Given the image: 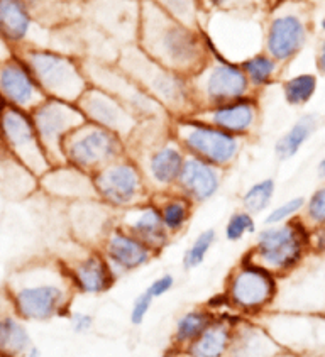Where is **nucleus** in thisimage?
<instances>
[{"label": "nucleus", "instance_id": "obj_34", "mask_svg": "<svg viewBox=\"0 0 325 357\" xmlns=\"http://www.w3.org/2000/svg\"><path fill=\"white\" fill-rule=\"evenodd\" d=\"M317 127V116L314 114H307L302 116L298 121L293 124L287 132L281 136L275 144V154L280 161L292 160L295 154H298V151L302 149V146L308 141V137L314 134Z\"/></svg>", "mask_w": 325, "mask_h": 357}, {"label": "nucleus", "instance_id": "obj_54", "mask_svg": "<svg viewBox=\"0 0 325 357\" xmlns=\"http://www.w3.org/2000/svg\"><path fill=\"white\" fill-rule=\"evenodd\" d=\"M2 105H3V104H2V100H0V109H2Z\"/></svg>", "mask_w": 325, "mask_h": 357}, {"label": "nucleus", "instance_id": "obj_7", "mask_svg": "<svg viewBox=\"0 0 325 357\" xmlns=\"http://www.w3.org/2000/svg\"><path fill=\"white\" fill-rule=\"evenodd\" d=\"M278 278L244 254L225 280L222 298L236 315L259 319L278 296Z\"/></svg>", "mask_w": 325, "mask_h": 357}, {"label": "nucleus", "instance_id": "obj_5", "mask_svg": "<svg viewBox=\"0 0 325 357\" xmlns=\"http://www.w3.org/2000/svg\"><path fill=\"white\" fill-rule=\"evenodd\" d=\"M29 66L47 98L77 104L90 86L82 58L47 46H27L14 51Z\"/></svg>", "mask_w": 325, "mask_h": 357}, {"label": "nucleus", "instance_id": "obj_43", "mask_svg": "<svg viewBox=\"0 0 325 357\" xmlns=\"http://www.w3.org/2000/svg\"><path fill=\"white\" fill-rule=\"evenodd\" d=\"M153 301L154 300L146 291H142L141 295H137L136 298H134L129 313V320L134 327H139V325L144 324L146 317H148V313L151 312L153 308Z\"/></svg>", "mask_w": 325, "mask_h": 357}, {"label": "nucleus", "instance_id": "obj_40", "mask_svg": "<svg viewBox=\"0 0 325 357\" xmlns=\"http://www.w3.org/2000/svg\"><path fill=\"white\" fill-rule=\"evenodd\" d=\"M305 202L307 200H305L303 197H295V198H290V200H287L285 204L278 205V207L271 208L263 220L264 227H266V225H280L288 220L296 219V217L303 212Z\"/></svg>", "mask_w": 325, "mask_h": 357}, {"label": "nucleus", "instance_id": "obj_20", "mask_svg": "<svg viewBox=\"0 0 325 357\" xmlns=\"http://www.w3.org/2000/svg\"><path fill=\"white\" fill-rule=\"evenodd\" d=\"M98 251L105 257L117 280L151 264L160 256L149 245L134 237L133 234L122 231L117 225H114L112 231L107 234Z\"/></svg>", "mask_w": 325, "mask_h": 357}, {"label": "nucleus", "instance_id": "obj_10", "mask_svg": "<svg viewBox=\"0 0 325 357\" xmlns=\"http://www.w3.org/2000/svg\"><path fill=\"white\" fill-rule=\"evenodd\" d=\"M65 165L83 173L95 174L110 162L128 156V146L121 136L104 127L83 122L63 142Z\"/></svg>", "mask_w": 325, "mask_h": 357}, {"label": "nucleus", "instance_id": "obj_25", "mask_svg": "<svg viewBox=\"0 0 325 357\" xmlns=\"http://www.w3.org/2000/svg\"><path fill=\"white\" fill-rule=\"evenodd\" d=\"M39 192L46 193L51 198H56V200L68 202V204L97 198L92 174L83 173L70 165L53 166L51 169H47L39 178Z\"/></svg>", "mask_w": 325, "mask_h": 357}, {"label": "nucleus", "instance_id": "obj_21", "mask_svg": "<svg viewBox=\"0 0 325 357\" xmlns=\"http://www.w3.org/2000/svg\"><path fill=\"white\" fill-rule=\"evenodd\" d=\"M70 229L82 248L98 249L105 236L116 225V212L102 202L83 200L70 204Z\"/></svg>", "mask_w": 325, "mask_h": 357}, {"label": "nucleus", "instance_id": "obj_18", "mask_svg": "<svg viewBox=\"0 0 325 357\" xmlns=\"http://www.w3.org/2000/svg\"><path fill=\"white\" fill-rule=\"evenodd\" d=\"M192 117L202 122L219 127L232 136L252 139L259 130L261 124V105L259 95L239 98V100L229 102L210 109H198L190 114Z\"/></svg>", "mask_w": 325, "mask_h": 357}, {"label": "nucleus", "instance_id": "obj_27", "mask_svg": "<svg viewBox=\"0 0 325 357\" xmlns=\"http://www.w3.org/2000/svg\"><path fill=\"white\" fill-rule=\"evenodd\" d=\"M34 22V15L22 0H0V39L10 51L33 46L31 34Z\"/></svg>", "mask_w": 325, "mask_h": 357}, {"label": "nucleus", "instance_id": "obj_32", "mask_svg": "<svg viewBox=\"0 0 325 357\" xmlns=\"http://www.w3.org/2000/svg\"><path fill=\"white\" fill-rule=\"evenodd\" d=\"M216 313L209 307L192 308V310L181 313L174 324L172 346L169 347L183 354L185 349L207 331V327L216 320Z\"/></svg>", "mask_w": 325, "mask_h": 357}, {"label": "nucleus", "instance_id": "obj_16", "mask_svg": "<svg viewBox=\"0 0 325 357\" xmlns=\"http://www.w3.org/2000/svg\"><path fill=\"white\" fill-rule=\"evenodd\" d=\"M77 105L80 107L86 122L112 130L126 142L141 122L121 100L95 85H90L85 90Z\"/></svg>", "mask_w": 325, "mask_h": 357}, {"label": "nucleus", "instance_id": "obj_9", "mask_svg": "<svg viewBox=\"0 0 325 357\" xmlns=\"http://www.w3.org/2000/svg\"><path fill=\"white\" fill-rule=\"evenodd\" d=\"M205 43H207L210 54L209 61L188 78L195 110L210 109V107L229 104V102L255 95L239 63L222 56L219 51L210 45L207 38H205Z\"/></svg>", "mask_w": 325, "mask_h": 357}, {"label": "nucleus", "instance_id": "obj_30", "mask_svg": "<svg viewBox=\"0 0 325 357\" xmlns=\"http://www.w3.org/2000/svg\"><path fill=\"white\" fill-rule=\"evenodd\" d=\"M151 202L156 205L162 225L172 237L180 236L181 232L186 231V227L192 222L193 210L197 207L192 200H188L176 190L154 193L151 195Z\"/></svg>", "mask_w": 325, "mask_h": 357}, {"label": "nucleus", "instance_id": "obj_36", "mask_svg": "<svg viewBox=\"0 0 325 357\" xmlns=\"http://www.w3.org/2000/svg\"><path fill=\"white\" fill-rule=\"evenodd\" d=\"M276 193V181L275 178H264V180L256 181L249 186L248 190L241 195V205L245 212L257 215L264 212L271 205L273 197Z\"/></svg>", "mask_w": 325, "mask_h": 357}, {"label": "nucleus", "instance_id": "obj_3", "mask_svg": "<svg viewBox=\"0 0 325 357\" xmlns=\"http://www.w3.org/2000/svg\"><path fill=\"white\" fill-rule=\"evenodd\" d=\"M169 124L172 117L141 121L126 142L128 156L141 168L153 195L176 188L186 160L185 151L172 136Z\"/></svg>", "mask_w": 325, "mask_h": 357}, {"label": "nucleus", "instance_id": "obj_41", "mask_svg": "<svg viewBox=\"0 0 325 357\" xmlns=\"http://www.w3.org/2000/svg\"><path fill=\"white\" fill-rule=\"evenodd\" d=\"M303 212V222L308 227H325V185L307 198Z\"/></svg>", "mask_w": 325, "mask_h": 357}, {"label": "nucleus", "instance_id": "obj_39", "mask_svg": "<svg viewBox=\"0 0 325 357\" xmlns=\"http://www.w3.org/2000/svg\"><path fill=\"white\" fill-rule=\"evenodd\" d=\"M252 234H256V219L252 213L243 208L236 210L225 222L224 236L229 242H239Z\"/></svg>", "mask_w": 325, "mask_h": 357}, {"label": "nucleus", "instance_id": "obj_47", "mask_svg": "<svg viewBox=\"0 0 325 357\" xmlns=\"http://www.w3.org/2000/svg\"><path fill=\"white\" fill-rule=\"evenodd\" d=\"M317 70L325 75V39L322 41V45H320L319 54H317Z\"/></svg>", "mask_w": 325, "mask_h": 357}, {"label": "nucleus", "instance_id": "obj_52", "mask_svg": "<svg viewBox=\"0 0 325 357\" xmlns=\"http://www.w3.org/2000/svg\"><path fill=\"white\" fill-rule=\"evenodd\" d=\"M322 29H324V31H325V17H324V19H322Z\"/></svg>", "mask_w": 325, "mask_h": 357}, {"label": "nucleus", "instance_id": "obj_45", "mask_svg": "<svg viewBox=\"0 0 325 357\" xmlns=\"http://www.w3.org/2000/svg\"><path fill=\"white\" fill-rule=\"evenodd\" d=\"M70 322H71V328H73L75 334H89L92 332L93 325H95V319L93 315L85 312H77L73 313L71 312L70 315Z\"/></svg>", "mask_w": 325, "mask_h": 357}, {"label": "nucleus", "instance_id": "obj_26", "mask_svg": "<svg viewBox=\"0 0 325 357\" xmlns=\"http://www.w3.org/2000/svg\"><path fill=\"white\" fill-rule=\"evenodd\" d=\"M283 351L259 320L237 317L227 357H273Z\"/></svg>", "mask_w": 325, "mask_h": 357}, {"label": "nucleus", "instance_id": "obj_38", "mask_svg": "<svg viewBox=\"0 0 325 357\" xmlns=\"http://www.w3.org/2000/svg\"><path fill=\"white\" fill-rule=\"evenodd\" d=\"M174 19L192 27H202L200 0H153Z\"/></svg>", "mask_w": 325, "mask_h": 357}, {"label": "nucleus", "instance_id": "obj_42", "mask_svg": "<svg viewBox=\"0 0 325 357\" xmlns=\"http://www.w3.org/2000/svg\"><path fill=\"white\" fill-rule=\"evenodd\" d=\"M204 2L220 12H251L259 6L261 0H200L202 6Z\"/></svg>", "mask_w": 325, "mask_h": 357}, {"label": "nucleus", "instance_id": "obj_1", "mask_svg": "<svg viewBox=\"0 0 325 357\" xmlns=\"http://www.w3.org/2000/svg\"><path fill=\"white\" fill-rule=\"evenodd\" d=\"M136 45L165 68L190 78L209 61L205 36L162 10L153 0L139 2Z\"/></svg>", "mask_w": 325, "mask_h": 357}, {"label": "nucleus", "instance_id": "obj_31", "mask_svg": "<svg viewBox=\"0 0 325 357\" xmlns=\"http://www.w3.org/2000/svg\"><path fill=\"white\" fill-rule=\"evenodd\" d=\"M39 190V178L0 146V192L10 198H26Z\"/></svg>", "mask_w": 325, "mask_h": 357}, {"label": "nucleus", "instance_id": "obj_19", "mask_svg": "<svg viewBox=\"0 0 325 357\" xmlns=\"http://www.w3.org/2000/svg\"><path fill=\"white\" fill-rule=\"evenodd\" d=\"M307 38V24L298 14L280 12L278 7H273L264 29V53L275 58L283 66L303 50Z\"/></svg>", "mask_w": 325, "mask_h": 357}, {"label": "nucleus", "instance_id": "obj_28", "mask_svg": "<svg viewBox=\"0 0 325 357\" xmlns=\"http://www.w3.org/2000/svg\"><path fill=\"white\" fill-rule=\"evenodd\" d=\"M237 317L239 315H217L216 320L207 327V331L198 337L195 342L190 344L183 354L186 357H227L232 342L234 322Z\"/></svg>", "mask_w": 325, "mask_h": 357}, {"label": "nucleus", "instance_id": "obj_6", "mask_svg": "<svg viewBox=\"0 0 325 357\" xmlns=\"http://www.w3.org/2000/svg\"><path fill=\"white\" fill-rule=\"evenodd\" d=\"M310 252V227L303 219L266 225L256 234L252 248L245 252L249 259L263 266L276 278L287 276L303 263Z\"/></svg>", "mask_w": 325, "mask_h": 357}, {"label": "nucleus", "instance_id": "obj_4", "mask_svg": "<svg viewBox=\"0 0 325 357\" xmlns=\"http://www.w3.org/2000/svg\"><path fill=\"white\" fill-rule=\"evenodd\" d=\"M116 65L128 73L154 102H158L172 119L195 112L188 78L161 66L142 53L136 43L119 50Z\"/></svg>", "mask_w": 325, "mask_h": 357}, {"label": "nucleus", "instance_id": "obj_17", "mask_svg": "<svg viewBox=\"0 0 325 357\" xmlns=\"http://www.w3.org/2000/svg\"><path fill=\"white\" fill-rule=\"evenodd\" d=\"M46 98L34 75L31 73L29 66L17 53L10 51L9 56L0 59V100L2 104L33 112Z\"/></svg>", "mask_w": 325, "mask_h": 357}, {"label": "nucleus", "instance_id": "obj_48", "mask_svg": "<svg viewBox=\"0 0 325 357\" xmlns=\"http://www.w3.org/2000/svg\"><path fill=\"white\" fill-rule=\"evenodd\" d=\"M26 357H41V349L36 346V344H33V347H31L29 351H27Z\"/></svg>", "mask_w": 325, "mask_h": 357}, {"label": "nucleus", "instance_id": "obj_29", "mask_svg": "<svg viewBox=\"0 0 325 357\" xmlns=\"http://www.w3.org/2000/svg\"><path fill=\"white\" fill-rule=\"evenodd\" d=\"M33 344L26 322L7 300L6 307L0 308V357H26Z\"/></svg>", "mask_w": 325, "mask_h": 357}, {"label": "nucleus", "instance_id": "obj_53", "mask_svg": "<svg viewBox=\"0 0 325 357\" xmlns=\"http://www.w3.org/2000/svg\"><path fill=\"white\" fill-rule=\"evenodd\" d=\"M310 357H325V356H310Z\"/></svg>", "mask_w": 325, "mask_h": 357}, {"label": "nucleus", "instance_id": "obj_35", "mask_svg": "<svg viewBox=\"0 0 325 357\" xmlns=\"http://www.w3.org/2000/svg\"><path fill=\"white\" fill-rule=\"evenodd\" d=\"M317 77L312 73H300L281 83L285 102L292 107L307 105L317 92Z\"/></svg>", "mask_w": 325, "mask_h": 357}, {"label": "nucleus", "instance_id": "obj_13", "mask_svg": "<svg viewBox=\"0 0 325 357\" xmlns=\"http://www.w3.org/2000/svg\"><path fill=\"white\" fill-rule=\"evenodd\" d=\"M0 146L22 162L31 173L41 178L47 169L53 168L47 160L41 141L31 117V112L2 105L0 109Z\"/></svg>", "mask_w": 325, "mask_h": 357}, {"label": "nucleus", "instance_id": "obj_11", "mask_svg": "<svg viewBox=\"0 0 325 357\" xmlns=\"http://www.w3.org/2000/svg\"><path fill=\"white\" fill-rule=\"evenodd\" d=\"M97 200L114 212H122L151 200L146 178L133 158L124 156L92 174Z\"/></svg>", "mask_w": 325, "mask_h": 357}, {"label": "nucleus", "instance_id": "obj_22", "mask_svg": "<svg viewBox=\"0 0 325 357\" xmlns=\"http://www.w3.org/2000/svg\"><path fill=\"white\" fill-rule=\"evenodd\" d=\"M75 291L83 295H102L114 288L117 278L98 249H86L75 259L65 263Z\"/></svg>", "mask_w": 325, "mask_h": 357}, {"label": "nucleus", "instance_id": "obj_46", "mask_svg": "<svg viewBox=\"0 0 325 357\" xmlns=\"http://www.w3.org/2000/svg\"><path fill=\"white\" fill-rule=\"evenodd\" d=\"M310 252H325V227L310 229Z\"/></svg>", "mask_w": 325, "mask_h": 357}, {"label": "nucleus", "instance_id": "obj_50", "mask_svg": "<svg viewBox=\"0 0 325 357\" xmlns=\"http://www.w3.org/2000/svg\"><path fill=\"white\" fill-rule=\"evenodd\" d=\"M317 174H319L320 178H325V156L320 160L319 166H317Z\"/></svg>", "mask_w": 325, "mask_h": 357}, {"label": "nucleus", "instance_id": "obj_12", "mask_svg": "<svg viewBox=\"0 0 325 357\" xmlns=\"http://www.w3.org/2000/svg\"><path fill=\"white\" fill-rule=\"evenodd\" d=\"M83 68L90 85L98 86L121 100L139 121L169 117L166 110L154 102L128 73H124L116 61H98L92 58H82Z\"/></svg>", "mask_w": 325, "mask_h": 357}, {"label": "nucleus", "instance_id": "obj_14", "mask_svg": "<svg viewBox=\"0 0 325 357\" xmlns=\"http://www.w3.org/2000/svg\"><path fill=\"white\" fill-rule=\"evenodd\" d=\"M259 322L268 328L285 351L302 357L325 356V317L281 313L259 317Z\"/></svg>", "mask_w": 325, "mask_h": 357}, {"label": "nucleus", "instance_id": "obj_24", "mask_svg": "<svg viewBox=\"0 0 325 357\" xmlns=\"http://www.w3.org/2000/svg\"><path fill=\"white\" fill-rule=\"evenodd\" d=\"M224 176V169L204 160H198V158L186 156L174 190L192 200L195 205L207 204L220 192Z\"/></svg>", "mask_w": 325, "mask_h": 357}, {"label": "nucleus", "instance_id": "obj_51", "mask_svg": "<svg viewBox=\"0 0 325 357\" xmlns=\"http://www.w3.org/2000/svg\"><path fill=\"white\" fill-rule=\"evenodd\" d=\"M273 357H302V356H298V354H295V352H290V351H281V352H278V354L276 356H273Z\"/></svg>", "mask_w": 325, "mask_h": 357}, {"label": "nucleus", "instance_id": "obj_2", "mask_svg": "<svg viewBox=\"0 0 325 357\" xmlns=\"http://www.w3.org/2000/svg\"><path fill=\"white\" fill-rule=\"evenodd\" d=\"M3 293L24 322H47L54 317L71 315L75 288L65 263L45 257L14 269Z\"/></svg>", "mask_w": 325, "mask_h": 357}, {"label": "nucleus", "instance_id": "obj_55", "mask_svg": "<svg viewBox=\"0 0 325 357\" xmlns=\"http://www.w3.org/2000/svg\"><path fill=\"white\" fill-rule=\"evenodd\" d=\"M71 2H73V0H71ZM75 2H77V0H75Z\"/></svg>", "mask_w": 325, "mask_h": 357}, {"label": "nucleus", "instance_id": "obj_37", "mask_svg": "<svg viewBox=\"0 0 325 357\" xmlns=\"http://www.w3.org/2000/svg\"><path fill=\"white\" fill-rule=\"evenodd\" d=\"M217 242V232L216 229H205L202 231L192 244L185 249L183 257H181V266L185 271H193V269L200 268L205 263L207 256L212 251V248Z\"/></svg>", "mask_w": 325, "mask_h": 357}, {"label": "nucleus", "instance_id": "obj_49", "mask_svg": "<svg viewBox=\"0 0 325 357\" xmlns=\"http://www.w3.org/2000/svg\"><path fill=\"white\" fill-rule=\"evenodd\" d=\"M158 357H183V354H181V352L174 351V349L169 347L168 351L165 352V354H161V356H158Z\"/></svg>", "mask_w": 325, "mask_h": 357}, {"label": "nucleus", "instance_id": "obj_15", "mask_svg": "<svg viewBox=\"0 0 325 357\" xmlns=\"http://www.w3.org/2000/svg\"><path fill=\"white\" fill-rule=\"evenodd\" d=\"M31 117H33L36 132L51 165H65L63 142L71 130L86 122L80 107L71 102L46 98L31 112Z\"/></svg>", "mask_w": 325, "mask_h": 357}, {"label": "nucleus", "instance_id": "obj_23", "mask_svg": "<svg viewBox=\"0 0 325 357\" xmlns=\"http://www.w3.org/2000/svg\"><path fill=\"white\" fill-rule=\"evenodd\" d=\"M116 225L122 231L133 234L146 245L161 254L169 245L173 237L162 225L156 205L151 200L116 213Z\"/></svg>", "mask_w": 325, "mask_h": 357}, {"label": "nucleus", "instance_id": "obj_44", "mask_svg": "<svg viewBox=\"0 0 325 357\" xmlns=\"http://www.w3.org/2000/svg\"><path fill=\"white\" fill-rule=\"evenodd\" d=\"M174 288V278L173 275H169V273H165V275L158 276L156 280L153 281L151 284H149L148 288H146V293H148L149 296H151L153 300L156 298H161V296L168 295L169 291Z\"/></svg>", "mask_w": 325, "mask_h": 357}, {"label": "nucleus", "instance_id": "obj_8", "mask_svg": "<svg viewBox=\"0 0 325 357\" xmlns=\"http://www.w3.org/2000/svg\"><path fill=\"white\" fill-rule=\"evenodd\" d=\"M169 130L186 156L207 161L224 172L236 165L248 142L192 116L172 119Z\"/></svg>", "mask_w": 325, "mask_h": 357}, {"label": "nucleus", "instance_id": "obj_33", "mask_svg": "<svg viewBox=\"0 0 325 357\" xmlns=\"http://www.w3.org/2000/svg\"><path fill=\"white\" fill-rule=\"evenodd\" d=\"M239 66L243 68L249 86H251L255 95H259V92H263L264 89L276 83L281 70L280 63L264 51H257L252 56L243 59Z\"/></svg>", "mask_w": 325, "mask_h": 357}]
</instances>
